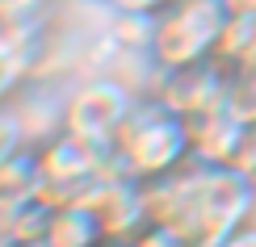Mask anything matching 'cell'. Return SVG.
Returning a JSON list of instances; mask_svg holds the SVG:
<instances>
[{
  "mask_svg": "<svg viewBox=\"0 0 256 247\" xmlns=\"http://www.w3.org/2000/svg\"><path fill=\"white\" fill-rule=\"evenodd\" d=\"M227 109L244 117V122H256V59L240 63L231 71V84H227Z\"/></svg>",
  "mask_w": 256,
  "mask_h": 247,
  "instance_id": "cell-11",
  "label": "cell"
},
{
  "mask_svg": "<svg viewBox=\"0 0 256 247\" xmlns=\"http://www.w3.org/2000/svg\"><path fill=\"white\" fill-rule=\"evenodd\" d=\"M105 239L97 214L88 206H59L50 214V227H46V247H97Z\"/></svg>",
  "mask_w": 256,
  "mask_h": 247,
  "instance_id": "cell-10",
  "label": "cell"
},
{
  "mask_svg": "<svg viewBox=\"0 0 256 247\" xmlns=\"http://www.w3.org/2000/svg\"><path fill=\"white\" fill-rule=\"evenodd\" d=\"M30 247H46V243H30Z\"/></svg>",
  "mask_w": 256,
  "mask_h": 247,
  "instance_id": "cell-19",
  "label": "cell"
},
{
  "mask_svg": "<svg viewBox=\"0 0 256 247\" xmlns=\"http://www.w3.org/2000/svg\"><path fill=\"white\" fill-rule=\"evenodd\" d=\"M80 206H88L97 214L105 239H134L152 222V214H147V185H138L130 176H118V172H110Z\"/></svg>",
  "mask_w": 256,
  "mask_h": 247,
  "instance_id": "cell-7",
  "label": "cell"
},
{
  "mask_svg": "<svg viewBox=\"0 0 256 247\" xmlns=\"http://www.w3.org/2000/svg\"><path fill=\"white\" fill-rule=\"evenodd\" d=\"M222 4H227L231 17H248V13H256V0H222Z\"/></svg>",
  "mask_w": 256,
  "mask_h": 247,
  "instance_id": "cell-17",
  "label": "cell"
},
{
  "mask_svg": "<svg viewBox=\"0 0 256 247\" xmlns=\"http://www.w3.org/2000/svg\"><path fill=\"white\" fill-rule=\"evenodd\" d=\"M130 243H134V247H189L185 235L172 231V227H164V222H147V227L138 231Z\"/></svg>",
  "mask_w": 256,
  "mask_h": 247,
  "instance_id": "cell-12",
  "label": "cell"
},
{
  "mask_svg": "<svg viewBox=\"0 0 256 247\" xmlns=\"http://www.w3.org/2000/svg\"><path fill=\"white\" fill-rule=\"evenodd\" d=\"M236 168L248 172V176H256V122H248V130H244V147L236 155Z\"/></svg>",
  "mask_w": 256,
  "mask_h": 247,
  "instance_id": "cell-13",
  "label": "cell"
},
{
  "mask_svg": "<svg viewBox=\"0 0 256 247\" xmlns=\"http://www.w3.org/2000/svg\"><path fill=\"white\" fill-rule=\"evenodd\" d=\"M194 159V143H189V117L168 109L164 101L147 96L134 101L130 117L122 122L118 138L110 147V168L118 176H130L138 185L168 176V172L185 168Z\"/></svg>",
  "mask_w": 256,
  "mask_h": 247,
  "instance_id": "cell-2",
  "label": "cell"
},
{
  "mask_svg": "<svg viewBox=\"0 0 256 247\" xmlns=\"http://www.w3.org/2000/svg\"><path fill=\"white\" fill-rule=\"evenodd\" d=\"M17 147H21V126L13 122V117H0V159L13 155Z\"/></svg>",
  "mask_w": 256,
  "mask_h": 247,
  "instance_id": "cell-15",
  "label": "cell"
},
{
  "mask_svg": "<svg viewBox=\"0 0 256 247\" xmlns=\"http://www.w3.org/2000/svg\"><path fill=\"white\" fill-rule=\"evenodd\" d=\"M244 130H248V122L236 117L227 105L189 117L194 159H198V164H210V168H236V155L244 147Z\"/></svg>",
  "mask_w": 256,
  "mask_h": 247,
  "instance_id": "cell-8",
  "label": "cell"
},
{
  "mask_svg": "<svg viewBox=\"0 0 256 247\" xmlns=\"http://www.w3.org/2000/svg\"><path fill=\"white\" fill-rule=\"evenodd\" d=\"M42 193V176H38V151L17 147L13 155L0 159V235L17 218L30 201H38Z\"/></svg>",
  "mask_w": 256,
  "mask_h": 247,
  "instance_id": "cell-9",
  "label": "cell"
},
{
  "mask_svg": "<svg viewBox=\"0 0 256 247\" xmlns=\"http://www.w3.org/2000/svg\"><path fill=\"white\" fill-rule=\"evenodd\" d=\"M218 247H256V222H244L236 235H227Z\"/></svg>",
  "mask_w": 256,
  "mask_h": 247,
  "instance_id": "cell-16",
  "label": "cell"
},
{
  "mask_svg": "<svg viewBox=\"0 0 256 247\" xmlns=\"http://www.w3.org/2000/svg\"><path fill=\"white\" fill-rule=\"evenodd\" d=\"M164 80L156 88V101H164L168 109H176L180 117H198L206 109L227 105V84H231V67L222 59H206V63H189V67H160Z\"/></svg>",
  "mask_w": 256,
  "mask_h": 247,
  "instance_id": "cell-6",
  "label": "cell"
},
{
  "mask_svg": "<svg viewBox=\"0 0 256 247\" xmlns=\"http://www.w3.org/2000/svg\"><path fill=\"white\" fill-rule=\"evenodd\" d=\"M134 109V96L114 80H97V84H84V88L68 101V113H63V130L84 138V143L110 151L114 138H118L122 122Z\"/></svg>",
  "mask_w": 256,
  "mask_h": 247,
  "instance_id": "cell-5",
  "label": "cell"
},
{
  "mask_svg": "<svg viewBox=\"0 0 256 247\" xmlns=\"http://www.w3.org/2000/svg\"><path fill=\"white\" fill-rule=\"evenodd\" d=\"M110 4L118 8V13H126V17H156L168 0H110Z\"/></svg>",
  "mask_w": 256,
  "mask_h": 247,
  "instance_id": "cell-14",
  "label": "cell"
},
{
  "mask_svg": "<svg viewBox=\"0 0 256 247\" xmlns=\"http://www.w3.org/2000/svg\"><path fill=\"white\" fill-rule=\"evenodd\" d=\"M97 247H134V243H130V239H101Z\"/></svg>",
  "mask_w": 256,
  "mask_h": 247,
  "instance_id": "cell-18",
  "label": "cell"
},
{
  "mask_svg": "<svg viewBox=\"0 0 256 247\" xmlns=\"http://www.w3.org/2000/svg\"><path fill=\"white\" fill-rule=\"evenodd\" d=\"M147 214L185 235L189 247H218L256 214V176L240 168L189 164L147 185Z\"/></svg>",
  "mask_w": 256,
  "mask_h": 247,
  "instance_id": "cell-1",
  "label": "cell"
},
{
  "mask_svg": "<svg viewBox=\"0 0 256 247\" xmlns=\"http://www.w3.org/2000/svg\"><path fill=\"white\" fill-rule=\"evenodd\" d=\"M110 151L84 143L76 134H55L46 147H38V176H42V193L38 201L46 206H80L92 189L110 176Z\"/></svg>",
  "mask_w": 256,
  "mask_h": 247,
  "instance_id": "cell-4",
  "label": "cell"
},
{
  "mask_svg": "<svg viewBox=\"0 0 256 247\" xmlns=\"http://www.w3.org/2000/svg\"><path fill=\"white\" fill-rule=\"evenodd\" d=\"M227 4L222 0H168L152 17L147 46L160 67H189L218 55L222 29H227Z\"/></svg>",
  "mask_w": 256,
  "mask_h": 247,
  "instance_id": "cell-3",
  "label": "cell"
}]
</instances>
